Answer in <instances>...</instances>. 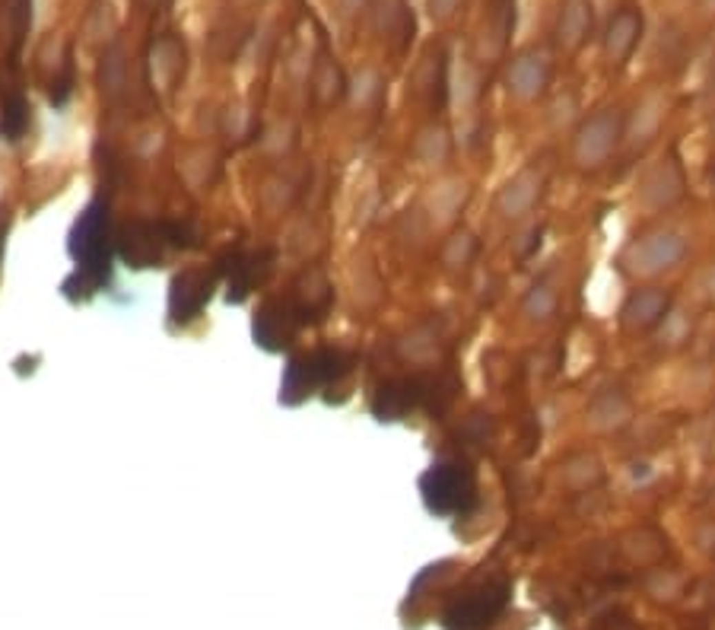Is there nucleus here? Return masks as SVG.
I'll list each match as a JSON object with an SVG mask.
<instances>
[{"instance_id":"obj_2","label":"nucleus","mask_w":715,"mask_h":630,"mask_svg":"<svg viewBox=\"0 0 715 630\" xmlns=\"http://www.w3.org/2000/svg\"><path fill=\"white\" fill-rule=\"evenodd\" d=\"M426 484H433V487H426V494L436 509H448V500H455V506H461V497L470 494V487L461 478V471H452V468H436L426 478Z\"/></svg>"},{"instance_id":"obj_4","label":"nucleus","mask_w":715,"mask_h":630,"mask_svg":"<svg viewBox=\"0 0 715 630\" xmlns=\"http://www.w3.org/2000/svg\"><path fill=\"white\" fill-rule=\"evenodd\" d=\"M0 252H3V220H0Z\"/></svg>"},{"instance_id":"obj_3","label":"nucleus","mask_w":715,"mask_h":630,"mask_svg":"<svg viewBox=\"0 0 715 630\" xmlns=\"http://www.w3.org/2000/svg\"><path fill=\"white\" fill-rule=\"evenodd\" d=\"M25 125H29V115H25V102L19 96H13V99H7L0 105V134L7 141H17L19 134L25 131Z\"/></svg>"},{"instance_id":"obj_1","label":"nucleus","mask_w":715,"mask_h":630,"mask_svg":"<svg viewBox=\"0 0 715 630\" xmlns=\"http://www.w3.org/2000/svg\"><path fill=\"white\" fill-rule=\"evenodd\" d=\"M74 252L80 258L83 274L90 277L92 283H99L108 274V230H105V216L92 207L86 210V216L76 226V242Z\"/></svg>"}]
</instances>
